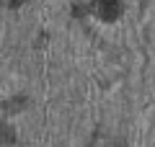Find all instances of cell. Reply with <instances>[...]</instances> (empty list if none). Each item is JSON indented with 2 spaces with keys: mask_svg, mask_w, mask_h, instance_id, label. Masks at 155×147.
<instances>
[{
  "mask_svg": "<svg viewBox=\"0 0 155 147\" xmlns=\"http://www.w3.org/2000/svg\"><path fill=\"white\" fill-rule=\"evenodd\" d=\"M93 8H96V13H98L104 21H114V18L122 13V0H96Z\"/></svg>",
  "mask_w": 155,
  "mask_h": 147,
  "instance_id": "obj_1",
  "label": "cell"
},
{
  "mask_svg": "<svg viewBox=\"0 0 155 147\" xmlns=\"http://www.w3.org/2000/svg\"><path fill=\"white\" fill-rule=\"evenodd\" d=\"M23 3H26V0H8V5H11V8H18V5H23Z\"/></svg>",
  "mask_w": 155,
  "mask_h": 147,
  "instance_id": "obj_2",
  "label": "cell"
}]
</instances>
